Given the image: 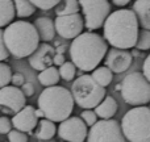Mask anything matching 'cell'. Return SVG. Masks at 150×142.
I'll return each mask as SVG.
<instances>
[{
    "instance_id": "obj_1",
    "label": "cell",
    "mask_w": 150,
    "mask_h": 142,
    "mask_svg": "<svg viewBox=\"0 0 150 142\" xmlns=\"http://www.w3.org/2000/svg\"><path fill=\"white\" fill-rule=\"evenodd\" d=\"M103 32V37L112 47L128 50L137 44L140 24L133 9H119L107 17Z\"/></svg>"
},
{
    "instance_id": "obj_2",
    "label": "cell",
    "mask_w": 150,
    "mask_h": 142,
    "mask_svg": "<svg viewBox=\"0 0 150 142\" xmlns=\"http://www.w3.org/2000/svg\"><path fill=\"white\" fill-rule=\"evenodd\" d=\"M69 52L71 62L76 69L82 71H93L108 53V42L100 34L84 32L73 40Z\"/></svg>"
},
{
    "instance_id": "obj_3",
    "label": "cell",
    "mask_w": 150,
    "mask_h": 142,
    "mask_svg": "<svg viewBox=\"0 0 150 142\" xmlns=\"http://www.w3.org/2000/svg\"><path fill=\"white\" fill-rule=\"evenodd\" d=\"M40 34L34 24L18 20L11 23L4 29V41L9 54L15 58L30 57L40 46Z\"/></svg>"
},
{
    "instance_id": "obj_4",
    "label": "cell",
    "mask_w": 150,
    "mask_h": 142,
    "mask_svg": "<svg viewBox=\"0 0 150 142\" xmlns=\"http://www.w3.org/2000/svg\"><path fill=\"white\" fill-rule=\"evenodd\" d=\"M74 97L71 91L61 85L46 87L38 96V109L45 114V119L53 122H62L70 117L74 109Z\"/></svg>"
},
{
    "instance_id": "obj_5",
    "label": "cell",
    "mask_w": 150,
    "mask_h": 142,
    "mask_svg": "<svg viewBox=\"0 0 150 142\" xmlns=\"http://www.w3.org/2000/svg\"><path fill=\"white\" fill-rule=\"evenodd\" d=\"M121 129L127 141L150 142V108L146 105L134 107L124 114Z\"/></svg>"
},
{
    "instance_id": "obj_6",
    "label": "cell",
    "mask_w": 150,
    "mask_h": 142,
    "mask_svg": "<svg viewBox=\"0 0 150 142\" xmlns=\"http://www.w3.org/2000/svg\"><path fill=\"white\" fill-rule=\"evenodd\" d=\"M74 101L83 109L96 108L105 97V87H101L90 74H83L73 82Z\"/></svg>"
},
{
    "instance_id": "obj_7",
    "label": "cell",
    "mask_w": 150,
    "mask_h": 142,
    "mask_svg": "<svg viewBox=\"0 0 150 142\" xmlns=\"http://www.w3.org/2000/svg\"><path fill=\"white\" fill-rule=\"evenodd\" d=\"M121 96L129 105L140 107L150 103V82L142 72H130L121 82Z\"/></svg>"
},
{
    "instance_id": "obj_8",
    "label": "cell",
    "mask_w": 150,
    "mask_h": 142,
    "mask_svg": "<svg viewBox=\"0 0 150 142\" xmlns=\"http://www.w3.org/2000/svg\"><path fill=\"white\" fill-rule=\"evenodd\" d=\"M79 5L84 18V26L88 32L100 29L111 15V4L108 0H79Z\"/></svg>"
},
{
    "instance_id": "obj_9",
    "label": "cell",
    "mask_w": 150,
    "mask_h": 142,
    "mask_svg": "<svg viewBox=\"0 0 150 142\" xmlns=\"http://www.w3.org/2000/svg\"><path fill=\"white\" fill-rule=\"evenodd\" d=\"M87 142H127L121 125L113 119L100 120L91 126Z\"/></svg>"
},
{
    "instance_id": "obj_10",
    "label": "cell",
    "mask_w": 150,
    "mask_h": 142,
    "mask_svg": "<svg viewBox=\"0 0 150 142\" xmlns=\"http://www.w3.org/2000/svg\"><path fill=\"white\" fill-rule=\"evenodd\" d=\"M26 96L16 85L0 88V111L3 113L16 114L26 105Z\"/></svg>"
},
{
    "instance_id": "obj_11",
    "label": "cell",
    "mask_w": 150,
    "mask_h": 142,
    "mask_svg": "<svg viewBox=\"0 0 150 142\" xmlns=\"http://www.w3.org/2000/svg\"><path fill=\"white\" fill-rule=\"evenodd\" d=\"M58 136L67 142H84L87 140V124L80 117H69L58 126Z\"/></svg>"
},
{
    "instance_id": "obj_12",
    "label": "cell",
    "mask_w": 150,
    "mask_h": 142,
    "mask_svg": "<svg viewBox=\"0 0 150 142\" xmlns=\"http://www.w3.org/2000/svg\"><path fill=\"white\" fill-rule=\"evenodd\" d=\"M54 24H55V32L62 38L74 40L80 33H83L84 18L79 13H73V15H66V16H57V18L54 20Z\"/></svg>"
},
{
    "instance_id": "obj_13",
    "label": "cell",
    "mask_w": 150,
    "mask_h": 142,
    "mask_svg": "<svg viewBox=\"0 0 150 142\" xmlns=\"http://www.w3.org/2000/svg\"><path fill=\"white\" fill-rule=\"evenodd\" d=\"M133 57L128 50L112 47L105 55V66L115 74H121L130 67Z\"/></svg>"
},
{
    "instance_id": "obj_14",
    "label": "cell",
    "mask_w": 150,
    "mask_h": 142,
    "mask_svg": "<svg viewBox=\"0 0 150 142\" xmlns=\"http://www.w3.org/2000/svg\"><path fill=\"white\" fill-rule=\"evenodd\" d=\"M12 125L15 129L24 133H32V130L38 124V117L36 114V109L32 105H25L20 112L13 114Z\"/></svg>"
},
{
    "instance_id": "obj_15",
    "label": "cell",
    "mask_w": 150,
    "mask_h": 142,
    "mask_svg": "<svg viewBox=\"0 0 150 142\" xmlns=\"http://www.w3.org/2000/svg\"><path fill=\"white\" fill-rule=\"evenodd\" d=\"M54 55H55V49L45 42V44L40 45L36 49V52L29 57V65H30L34 70L42 71L52 66Z\"/></svg>"
},
{
    "instance_id": "obj_16",
    "label": "cell",
    "mask_w": 150,
    "mask_h": 142,
    "mask_svg": "<svg viewBox=\"0 0 150 142\" xmlns=\"http://www.w3.org/2000/svg\"><path fill=\"white\" fill-rule=\"evenodd\" d=\"M34 26H36L37 32L40 34V38L45 42H49L54 40L55 36V24L52 18L49 17H38L34 21Z\"/></svg>"
},
{
    "instance_id": "obj_17",
    "label": "cell",
    "mask_w": 150,
    "mask_h": 142,
    "mask_svg": "<svg viewBox=\"0 0 150 142\" xmlns=\"http://www.w3.org/2000/svg\"><path fill=\"white\" fill-rule=\"evenodd\" d=\"M133 12L137 16L138 24L142 29L150 30V0H136L133 4Z\"/></svg>"
},
{
    "instance_id": "obj_18",
    "label": "cell",
    "mask_w": 150,
    "mask_h": 142,
    "mask_svg": "<svg viewBox=\"0 0 150 142\" xmlns=\"http://www.w3.org/2000/svg\"><path fill=\"white\" fill-rule=\"evenodd\" d=\"M117 109H119L117 101L112 96H105L103 99V101L95 108V113L101 120H109L116 114Z\"/></svg>"
},
{
    "instance_id": "obj_19",
    "label": "cell",
    "mask_w": 150,
    "mask_h": 142,
    "mask_svg": "<svg viewBox=\"0 0 150 142\" xmlns=\"http://www.w3.org/2000/svg\"><path fill=\"white\" fill-rule=\"evenodd\" d=\"M55 133L57 128L52 120L42 119L41 121H38L36 129V137L38 138V141H50L55 136Z\"/></svg>"
},
{
    "instance_id": "obj_20",
    "label": "cell",
    "mask_w": 150,
    "mask_h": 142,
    "mask_svg": "<svg viewBox=\"0 0 150 142\" xmlns=\"http://www.w3.org/2000/svg\"><path fill=\"white\" fill-rule=\"evenodd\" d=\"M16 16L13 0H0V28L8 26Z\"/></svg>"
},
{
    "instance_id": "obj_21",
    "label": "cell",
    "mask_w": 150,
    "mask_h": 142,
    "mask_svg": "<svg viewBox=\"0 0 150 142\" xmlns=\"http://www.w3.org/2000/svg\"><path fill=\"white\" fill-rule=\"evenodd\" d=\"M38 82L40 84L45 85V87H52V85H57V83L59 82L61 75H59V70L53 66L45 69L38 74Z\"/></svg>"
},
{
    "instance_id": "obj_22",
    "label": "cell",
    "mask_w": 150,
    "mask_h": 142,
    "mask_svg": "<svg viewBox=\"0 0 150 142\" xmlns=\"http://www.w3.org/2000/svg\"><path fill=\"white\" fill-rule=\"evenodd\" d=\"M80 5L79 0H61L55 7V15L57 16H66L79 13Z\"/></svg>"
},
{
    "instance_id": "obj_23",
    "label": "cell",
    "mask_w": 150,
    "mask_h": 142,
    "mask_svg": "<svg viewBox=\"0 0 150 142\" xmlns=\"http://www.w3.org/2000/svg\"><path fill=\"white\" fill-rule=\"evenodd\" d=\"M13 4L16 8V16H18L20 18L29 17L37 9L30 0H13Z\"/></svg>"
},
{
    "instance_id": "obj_24",
    "label": "cell",
    "mask_w": 150,
    "mask_h": 142,
    "mask_svg": "<svg viewBox=\"0 0 150 142\" xmlns=\"http://www.w3.org/2000/svg\"><path fill=\"white\" fill-rule=\"evenodd\" d=\"M92 78L101 85V87H107L112 83L113 79V72L109 70L107 66H101V67H96L92 71Z\"/></svg>"
},
{
    "instance_id": "obj_25",
    "label": "cell",
    "mask_w": 150,
    "mask_h": 142,
    "mask_svg": "<svg viewBox=\"0 0 150 142\" xmlns=\"http://www.w3.org/2000/svg\"><path fill=\"white\" fill-rule=\"evenodd\" d=\"M59 75L62 79L67 80V82H71L74 79L75 74H76V66L74 65L73 62H65L63 65L59 66Z\"/></svg>"
},
{
    "instance_id": "obj_26",
    "label": "cell",
    "mask_w": 150,
    "mask_h": 142,
    "mask_svg": "<svg viewBox=\"0 0 150 142\" xmlns=\"http://www.w3.org/2000/svg\"><path fill=\"white\" fill-rule=\"evenodd\" d=\"M136 47L138 50H150V30H148V29L140 30Z\"/></svg>"
},
{
    "instance_id": "obj_27",
    "label": "cell",
    "mask_w": 150,
    "mask_h": 142,
    "mask_svg": "<svg viewBox=\"0 0 150 142\" xmlns=\"http://www.w3.org/2000/svg\"><path fill=\"white\" fill-rule=\"evenodd\" d=\"M12 79V70L11 67L4 62H0V88L9 84Z\"/></svg>"
},
{
    "instance_id": "obj_28",
    "label": "cell",
    "mask_w": 150,
    "mask_h": 142,
    "mask_svg": "<svg viewBox=\"0 0 150 142\" xmlns=\"http://www.w3.org/2000/svg\"><path fill=\"white\" fill-rule=\"evenodd\" d=\"M30 1L36 5V8H40L42 11H49L57 7V4L61 0H30Z\"/></svg>"
},
{
    "instance_id": "obj_29",
    "label": "cell",
    "mask_w": 150,
    "mask_h": 142,
    "mask_svg": "<svg viewBox=\"0 0 150 142\" xmlns=\"http://www.w3.org/2000/svg\"><path fill=\"white\" fill-rule=\"evenodd\" d=\"M80 119L87 124V126H92L93 124L98 122V114L95 113V111H91V109H84V111L80 113Z\"/></svg>"
},
{
    "instance_id": "obj_30",
    "label": "cell",
    "mask_w": 150,
    "mask_h": 142,
    "mask_svg": "<svg viewBox=\"0 0 150 142\" xmlns=\"http://www.w3.org/2000/svg\"><path fill=\"white\" fill-rule=\"evenodd\" d=\"M8 141L9 142H28V136L24 132L15 129L8 133Z\"/></svg>"
},
{
    "instance_id": "obj_31",
    "label": "cell",
    "mask_w": 150,
    "mask_h": 142,
    "mask_svg": "<svg viewBox=\"0 0 150 142\" xmlns=\"http://www.w3.org/2000/svg\"><path fill=\"white\" fill-rule=\"evenodd\" d=\"M9 57V50L7 49V45L4 41V30L0 29V62L5 61Z\"/></svg>"
},
{
    "instance_id": "obj_32",
    "label": "cell",
    "mask_w": 150,
    "mask_h": 142,
    "mask_svg": "<svg viewBox=\"0 0 150 142\" xmlns=\"http://www.w3.org/2000/svg\"><path fill=\"white\" fill-rule=\"evenodd\" d=\"M12 121L8 117L1 116L0 117V134H8L12 130Z\"/></svg>"
},
{
    "instance_id": "obj_33",
    "label": "cell",
    "mask_w": 150,
    "mask_h": 142,
    "mask_svg": "<svg viewBox=\"0 0 150 142\" xmlns=\"http://www.w3.org/2000/svg\"><path fill=\"white\" fill-rule=\"evenodd\" d=\"M11 83H12L13 85H16V87H20V85H23L24 83H25L24 75L20 74V72H17V74H13L12 75V79H11Z\"/></svg>"
},
{
    "instance_id": "obj_34",
    "label": "cell",
    "mask_w": 150,
    "mask_h": 142,
    "mask_svg": "<svg viewBox=\"0 0 150 142\" xmlns=\"http://www.w3.org/2000/svg\"><path fill=\"white\" fill-rule=\"evenodd\" d=\"M142 74L145 75V78L150 82V54L146 57V59L144 61L142 65Z\"/></svg>"
},
{
    "instance_id": "obj_35",
    "label": "cell",
    "mask_w": 150,
    "mask_h": 142,
    "mask_svg": "<svg viewBox=\"0 0 150 142\" xmlns=\"http://www.w3.org/2000/svg\"><path fill=\"white\" fill-rule=\"evenodd\" d=\"M21 91L24 92L25 96H33L34 95V85L32 83H24Z\"/></svg>"
},
{
    "instance_id": "obj_36",
    "label": "cell",
    "mask_w": 150,
    "mask_h": 142,
    "mask_svg": "<svg viewBox=\"0 0 150 142\" xmlns=\"http://www.w3.org/2000/svg\"><path fill=\"white\" fill-rule=\"evenodd\" d=\"M65 62H66L65 55L59 54V53H55L54 58H53V63H54V65H57V66H61V65H63Z\"/></svg>"
},
{
    "instance_id": "obj_37",
    "label": "cell",
    "mask_w": 150,
    "mask_h": 142,
    "mask_svg": "<svg viewBox=\"0 0 150 142\" xmlns=\"http://www.w3.org/2000/svg\"><path fill=\"white\" fill-rule=\"evenodd\" d=\"M112 3L115 5H117V7H125L127 4L130 3V0H112Z\"/></svg>"
},
{
    "instance_id": "obj_38",
    "label": "cell",
    "mask_w": 150,
    "mask_h": 142,
    "mask_svg": "<svg viewBox=\"0 0 150 142\" xmlns=\"http://www.w3.org/2000/svg\"><path fill=\"white\" fill-rule=\"evenodd\" d=\"M65 49H66V47L63 46V45H62V46H58L57 49H55V53H59V54H63V53H65Z\"/></svg>"
},
{
    "instance_id": "obj_39",
    "label": "cell",
    "mask_w": 150,
    "mask_h": 142,
    "mask_svg": "<svg viewBox=\"0 0 150 142\" xmlns=\"http://www.w3.org/2000/svg\"><path fill=\"white\" fill-rule=\"evenodd\" d=\"M36 114H37V117H38V119H41V117H45L44 112H42L41 109H36Z\"/></svg>"
},
{
    "instance_id": "obj_40",
    "label": "cell",
    "mask_w": 150,
    "mask_h": 142,
    "mask_svg": "<svg viewBox=\"0 0 150 142\" xmlns=\"http://www.w3.org/2000/svg\"><path fill=\"white\" fill-rule=\"evenodd\" d=\"M7 142H9V141H7Z\"/></svg>"
}]
</instances>
